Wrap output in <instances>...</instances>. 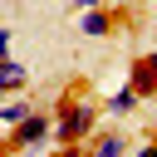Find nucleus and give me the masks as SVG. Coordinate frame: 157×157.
<instances>
[{"label":"nucleus","mask_w":157,"mask_h":157,"mask_svg":"<svg viewBox=\"0 0 157 157\" xmlns=\"http://www.w3.org/2000/svg\"><path fill=\"white\" fill-rule=\"evenodd\" d=\"M93 128H98V108L88 103V98H74V93H64L59 98V108H54V142L59 147H88V137H93Z\"/></svg>","instance_id":"f257e3e1"},{"label":"nucleus","mask_w":157,"mask_h":157,"mask_svg":"<svg viewBox=\"0 0 157 157\" xmlns=\"http://www.w3.org/2000/svg\"><path fill=\"white\" fill-rule=\"evenodd\" d=\"M49 137H54V113H29V118H20V123L10 128L5 147L25 152V147H39V142H49Z\"/></svg>","instance_id":"f03ea898"},{"label":"nucleus","mask_w":157,"mask_h":157,"mask_svg":"<svg viewBox=\"0 0 157 157\" xmlns=\"http://www.w3.org/2000/svg\"><path fill=\"white\" fill-rule=\"evenodd\" d=\"M128 83L142 93V98H157V69H152V59L142 54V59H132V69H128Z\"/></svg>","instance_id":"7ed1b4c3"},{"label":"nucleus","mask_w":157,"mask_h":157,"mask_svg":"<svg viewBox=\"0 0 157 157\" xmlns=\"http://www.w3.org/2000/svg\"><path fill=\"white\" fill-rule=\"evenodd\" d=\"M25 83H29V69H25V64H15V59H0V98L25 93Z\"/></svg>","instance_id":"20e7f679"},{"label":"nucleus","mask_w":157,"mask_h":157,"mask_svg":"<svg viewBox=\"0 0 157 157\" xmlns=\"http://www.w3.org/2000/svg\"><path fill=\"white\" fill-rule=\"evenodd\" d=\"M78 29L88 34V39H103V34H113V15L98 5V10H83L78 15Z\"/></svg>","instance_id":"39448f33"},{"label":"nucleus","mask_w":157,"mask_h":157,"mask_svg":"<svg viewBox=\"0 0 157 157\" xmlns=\"http://www.w3.org/2000/svg\"><path fill=\"white\" fill-rule=\"evenodd\" d=\"M88 147H93L98 157H123V152H128V137H123V132H93Z\"/></svg>","instance_id":"423d86ee"},{"label":"nucleus","mask_w":157,"mask_h":157,"mask_svg":"<svg viewBox=\"0 0 157 157\" xmlns=\"http://www.w3.org/2000/svg\"><path fill=\"white\" fill-rule=\"evenodd\" d=\"M137 98H142V93H137L132 83H123V88L108 98V113H132V108H137Z\"/></svg>","instance_id":"0eeeda50"},{"label":"nucleus","mask_w":157,"mask_h":157,"mask_svg":"<svg viewBox=\"0 0 157 157\" xmlns=\"http://www.w3.org/2000/svg\"><path fill=\"white\" fill-rule=\"evenodd\" d=\"M29 113H34V108H29L25 98H10V103H0V118H5V128H15V123H20V118H29Z\"/></svg>","instance_id":"6e6552de"},{"label":"nucleus","mask_w":157,"mask_h":157,"mask_svg":"<svg viewBox=\"0 0 157 157\" xmlns=\"http://www.w3.org/2000/svg\"><path fill=\"white\" fill-rule=\"evenodd\" d=\"M10 39H15V34H10L5 25H0V59H10Z\"/></svg>","instance_id":"1a4fd4ad"},{"label":"nucleus","mask_w":157,"mask_h":157,"mask_svg":"<svg viewBox=\"0 0 157 157\" xmlns=\"http://www.w3.org/2000/svg\"><path fill=\"white\" fill-rule=\"evenodd\" d=\"M103 0H74V15H83V10H98Z\"/></svg>","instance_id":"9d476101"},{"label":"nucleus","mask_w":157,"mask_h":157,"mask_svg":"<svg viewBox=\"0 0 157 157\" xmlns=\"http://www.w3.org/2000/svg\"><path fill=\"white\" fill-rule=\"evenodd\" d=\"M147 59H152V69H157V44H152V54H147Z\"/></svg>","instance_id":"9b49d317"},{"label":"nucleus","mask_w":157,"mask_h":157,"mask_svg":"<svg viewBox=\"0 0 157 157\" xmlns=\"http://www.w3.org/2000/svg\"><path fill=\"white\" fill-rule=\"evenodd\" d=\"M0 128H5V118H0Z\"/></svg>","instance_id":"f8f14e48"}]
</instances>
